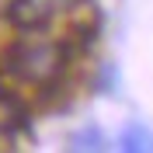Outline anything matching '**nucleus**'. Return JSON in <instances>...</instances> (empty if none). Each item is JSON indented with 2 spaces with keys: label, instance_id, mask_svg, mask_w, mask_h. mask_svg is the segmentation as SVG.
Returning a JSON list of instances; mask_svg holds the SVG:
<instances>
[{
  "label": "nucleus",
  "instance_id": "nucleus-1",
  "mask_svg": "<svg viewBox=\"0 0 153 153\" xmlns=\"http://www.w3.org/2000/svg\"><path fill=\"white\" fill-rule=\"evenodd\" d=\"M7 66H10V73L18 76V80L35 84V87H45V84H52V80L63 73L66 52H63L59 42H25V45H18L10 52Z\"/></svg>",
  "mask_w": 153,
  "mask_h": 153
},
{
  "label": "nucleus",
  "instance_id": "nucleus-2",
  "mask_svg": "<svg viewBox=\"0 0 153 153\" xmlns=\"http://www.w3.org/2000/svg\"><path fill=\"white\" fill-rule=\"evenodd\" d=\"M10 18L21 28H35L49 18V4L45 0H10Z\"/></svg>",
  "mask_w": 153,
  "mask_h": 153
},
{
  "label": "nucleus",
  "instance_id": "nucleus-3",
  "mask_svg": "<svg viewBox=\"0 0 153 153\" xmlns=\"http://www.w3.org/2000/svg\"><path fill=\"white\" fill-rule=\"evenodd\" d=\"M118 143H122V150H129V153H153V132L143 129V125H129Z\"/></svg>",
  "mask_w": 153,
  "mask_h": 153
},
{
  "label": "nucleus",
  "instance_id": "nucleus-4",
  "mask_svg": "<svg viewBox=\"0 0 153 153\" xmlns=\"http://www.w3.org/2000/svg\"><path fill=\"white\" fill-rule=\"evenodd\" d=\"M18 125H21V105L10 94L0 91V132H10V129H18Z\"/></svg>",
  "mask_w": 153,
  "mask_h": 153
},
{
  "label": "nucleus",
  "instance_id": "nucleus-5",
  "mask_svg": "<svg viewBox=\"0 0 153 153\" xmlns=\"http://www.w3.org/2000/svg\"><path fill=\"white\" fill-rule=\"evenodd\" d=\"M70 146H73V150H105V136L97 132L94 125H87V129H80V132H73V139H70Z\"/></svg>",
  "mask_w": 153,
  "mask_h": 153
},
{
  "label": "nucleus",
  "instance_id": "nucleus-6",
  "mask_svg": "<svg viewBox=\"0 0 153 153\" xmlns=\"http://www.w3.org/2000/svg\"><path fill=\"white\" fill-rule=\"evenodd\" d=\"M0 7H10V0H0Z\"/></svg>",
  "mask_w": 153,
  "mask_h": 153
}]
</instances>
